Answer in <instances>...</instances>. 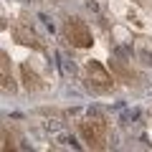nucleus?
<instances>
[{
	"instance_id": "5",
	"label": "nucleus",
	"mask_w": 152,
	"mask_h": 152,
	"mask_svg": "<svg viewBox=\"0 0 152 152\" xmlns=\"http://www.w3.org/2000/svg\"><path fill=\"white\" fill-rule=\"evenodd\" d=\"M20 74H23V86H26L28 91H38V89H41V79H38V74L31 69V64H23Z\"/></svg>"
},
{
	"instance_id": "2",
	"label": "nucleus",
	"mask_w": 152,
	"mask_h": 152,
	"mask_svg": "<svg viewBox=\"0 0 152 152\" xmlns=\"http://www.w3.org/2000/svg\"><path fill=\"white\" fill-rule=\"evenodd\" d=\"M86 86L94 94H107V91H112L114 79L109 76V71L99 61H89L86 64Z\"/></svg>"
},
{
	"instance_id": "4",
	"label": "nucleus",
	"mask_w": 152,
	"mask_h": 152,
	"mask_svg": "<svg viewBox=\"0 0 152 152\" xmlns=\"http://www.w3.org/2000/svg\"><path fill=\"white\" fill-rule=\"evenodd\" d=\"M13 36H15V41L23 43V46H36V48H41L36 33H33V28L28 26V23H18V26L13 28Z\"/></svg>"
},
{
	"instance_id": "7",
	"label": "nucleus",
	"mask_w": 152,
	"mask_h": 152,
	"mask_svg": "<svg viewBox=\"0 0 152 152\" xmlns=\"http://www.w3.org/2000/svg\"><path fill=\"white\" fill-rule=\"evenodd\" d=\"M3 140H5L3 142V150H10L13 147V137H8V129H3Z\"/></svg>"
},
{
	"instance_id": "6",
	"label": "nucleus",
	"mask_w": 152,
	"mask_h": 152,
	"mask_svg": "<svg viewBox=\"0 0 152 152\" xmlns=\"http://www.w3.org/2000/svg\"><path fill=\"white\" fill-rule=\"evenodd\" d=\"M0 58H3V91H8V89L13 91L15 86H13V79H10V69H8V66H10V61H8V53H3Z\"/></svg>"
},
{
	"instance_id": "1",
	"label": "nucleus",
	"mask_w": 152,
	"mask_h": 152,
	"mask_svg": "<svg viewBox=\"0 0 152 152\" xmlns=\"http://www.w3.org/2000/svg\"><path fill=\"white\" fill-rule=\"evenodd\" d=\"M79 132H81L84 142H86L89 147H94V150H99V147H104V140H107V119L104 117H86V119L79 124Z\"/></svg>"
},
{
	"instance_id": "3",
	"label": "nucleus",
	"mask_w": 152,
	"mask_h": 152,
	"mask_svg": "<svg viewBox=\"0 0 152 152\" xmlns=\"http://www.w3.org/2000/svg\"><path fill=\"white\" fill-rule=\"evenodd\" d=\"M64 36H66V41H69L71 46H76V48H89V46L94 43L91 31H89V26L81 18H69V20L64 23Z\"/></svg>"
}]
</instances>
